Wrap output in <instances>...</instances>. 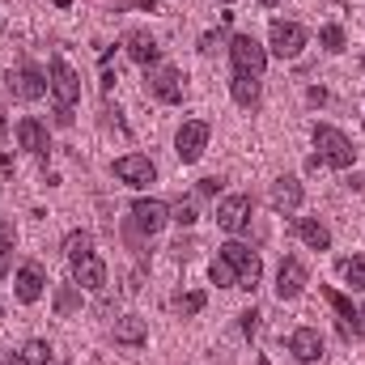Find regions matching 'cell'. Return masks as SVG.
<instances>
[{
    "label": "cell",
    "mask_w": 365,
    "mask_h": 365,
    "mask_svg": "<svg viewBox=\"0 0 365 365\" xmlns=\"http://www.w3.org/2000/svg\"><path fill=\"white\" fill-rule=\"evenodd\" d=\"M314 149H319V158H323L327 166H336V170H349L353 158H357L353 140H349L340 128H331V123H314Z\"/></svg>",
    "instance_id": "obj_1"
},
{
    "label": "cell",
    "mask_w": 365,
    "mask_h": 365,
    "mask_svg": "<svg viewBox=\"0 0 365 365\" xmlns=\"http://www.w3.org/2000/svg\"><path fill=\"white\" fill-rule=\"evenodd\" d=\"M230 60H234V73H238V77H264V68H268V47H264L255 34H234V38H230Z\"/></svg>",
    "instance_id": "obj_2"
},
{
    "label": "cell",
    "mask_w": 365,
    "mask_h": 365,
    "mask_svg": "<svg viewBox=\"0 0 365 365\" xmlns=\"http://www.w3.org/2000/svg\"><path fill=\"white\" fill-rule=\"evenodd\" d=\"M221 259L234 268V276H238V289H255L259 284V276H264V264H259V255L247 247V242H225L221 247Z\"/></svg>",
    "instance_id": "obj_3"
},
{
    "label": "cell",
    "mask_w": 365,
    "mask_h": 365,
    "mask_svg": "<svg viewBox=\"0 0 365 365\" xmlns=\"http://www.w3.org/2000/svg\"><path fill=\"white\" fill-rule=\"evenodd\" d=\"M51 93H56V110H73L81 102V77L73 73V64L64 56H51Z\"/></svg>",
    "instance_id": "obj_4"
},
{
    "label": "cell",
    "mask_w": 365,
    "mask_h": 365,
    "mask_svg": "<svg viewBox=\"0 0 365 365\" xmlns=\"http://www.w3.org/2000/svg\"><path fill=\"white\" fill-rule=\"evenodd\" d=\"M208 132H212V128H208L204 119H187V123H182L179 136H175V153H179V162L191 166V162L204 158V149H208Z\"/></svg>",
    "instance_id": "obj_5"
},
{
    "label": "cell",
    "mask_w": 365,
    "mask_h": 365,
    "mask_svg": "<svg viewBox=\"0 0 365 365\" xmlns=\"http://www.w3.org/2000/svg\"><path fill=\"white\" fill-rule=\"evenodd\" d=\"M268 47H272V56H280V60H297L302 47H306V30H302L297 21H272Z\"/></svg>",
    "instance_id": "obj_6"
},
{
    "label": "cell",
    "mask_w": 365,
    "mask_h": 365,
    "mask_svg": "<svg viewBox=\"0 0 365 365\" xmlns=\"http://www.w3.org/2000/svg\"><path fill=\"white\" fill-rule=\"evenodd\" d=\"M9 93L21 98V102H34V98L47 93V77H43L34 64H17V68L9 73Z\"/></svg>",
    "instance_id": "obj_7"
},
{
    "label": "cell",
    "mask_w": 365,
    "mask_h": 365,
    "mask_svg": "<svg viewBox=\"0 0 365 365\" xmlns=\"http://www.w3.org/2000/svg\"><path fill=\"white\" fill-rule=\"evenodd\" d=\"M247 221H251V195H225L217 204V225L225 234H242Z\"/></svg>",
    "instance_id": "obj_8"
},
{
    "label": "cell",
    "mask_w": 365,
    "mask_h": 365,
    "mask_svg": "<svg viewBox=\"0 0 365 365\" xmlns=\"http://www.w3.org/2000/svg\"><path fill=\"white\" fill-rule=\"evenodd\" d=\"M115 179L128 182V187H149V182L158 179V166L145 153H128V158L115 162Z\"/></svg>",
    "instance_id": "obj_9"
},
{
    "label": "cell",
    "mask_w": 365,
    "mask_h": 365,
    "mask_svg": "<svg viewBox=\"0 0 365 365\" xmlns=\"http://www.w3.org/2000/svg\"><path fill=\"white\" fill-rule=\"evenodd\" d=\"M166 221H170V208H166L162 200H149V195H140V200L132 204V225H136L140 234H158Z\"/></svg>",
    "instance_id": "obj_10"
},
{
    "label": "cell",
    "mask_w": 365,
    "mask_h": 365,
    "mask_svg": "<svg viewBox=\"0 0 365 365\" xmlns=\"http://www.w3.org/2000/svg\"><path fill=\"white\" fill-rule=\"evenodd\" d=\"M306 280H310V276H306V264H302V259H293V255L280 259V272H276V297H280V302H293V297L306 289Z\"/></svg>",
    "instance_id": "obj_11"
},
{
    "label": "cell",
    "mask_w": 365,
    "mask_h": 365,
    "mask_svg": "<svg viewBox=\"0 0 365 365\" xmlns=\"http://www.w3.org/2000/svg\"><path fill=\"white\" fill-rule=\"evenodd\" d=\"M17 302L21 306H34L38 297H43V284H47V272H43V264H34V259H26L21 268H17Z\"/></svg>",
    "instance_id": "obj_12"
},
{
    "label": "cell",
    "mask_w": 365,
    "mask_h": 365,
    "mask_svg": "<svg viewBox=\"0 0 365 365\" xmlns=\"http://www.w3.org/2000/svg\"><path fill=\"white\" fill-rule=\"evenodd\" d=\"M149 90H153V98H162V102H182L187 77H182V68L166 64V68H158V73L149 77Z\"/></svg>",
    "instance_id": "obj_13"
},
{
    "label": "cell",
    "mask_w": 365,
    "mask_h": 365,
    "mask_svg": "<svg viewBox=\"0 0 365 365\" xmlns=\"http://www.w3.org/2000/svg\"><path fill=\"white\" fill-rule=\"evenodd\" d=\"M323 297H327V302H331V310L340 314V336H344V340H357L365 323H361V314L353 310V302H349L340 289H323Z\"/></svg>",
    "instance_id": "obj_14"
},
{
    "label": "cell",
    "mask_w": 365,
    "mask_h": 365,
    "mask_svg": "<svg viewBox=\"0 0 365 365\" xmlns=\"http://www.w3.org/2000/svg\"><path fill=\"white\" fill-rule=\"evenodd\" d=\"M73 284H77V289H90V293H102V289H106V264H102L98 255L77 259V264H73Z\"/></svg>",
    "instance_id": "obj_15"
},
{
    "label": "cell",
    "mask_w": 365,
    "mask_h": 365,
    "mask_svg": "<svg viewBox=\"0 0 365 365\" xmlns=\"http://www.w3.org/2000/svg\"><path fill=\"white\" fill-rule=\"evenodd\" d=\"M302 195H306V191H302V182L289 179V175H284V179H276L272 191H268V200H272L276 212H297V208H302Z\"/></svg>",
    "instance_id": "obj_16"
},
{
    "label": "cell",
    "mask_w": 365,
    "mask_h": 365,
    "mask_svg": "<svg viewBox=\"0 0 365 365\" xmlns=\"http://www.w3.org/2000/svg\"><path fill=\"white\" fill-rule=\"evenodd\" d=\"M123 47H128V56H132L140 68H153V64L162 60V47H158V43H153L145 30H132V34L123 38Z\"/></svg>",
    "instance_id": "obj_17"
},
{
    "label": "cell",
    "mask_w": 365,
    "mask_h": 365,
    "mask_svg": "<svg viewBox=\"0 0 365 365\" xmlns=\"http://www.w3.org/2000/svg\"><path fill=\"white\" fill-rule=\"evenodd\" d=\"M289 353H293L297 361H319V357H323V336H319L314 327H297V331L289 336Z\"/></svg>",
    "instance_id": "obj_18"
},
{
    "label": "cell",
    "mask_w": 365,
    "mask_h": 365,
    "mask_svg": "<svg viewBox=\"0 0 365 365\" xmlns=\"http://www.w3.org/2000/svg\"><path fill=\"white\" fill-rule=\"evenodd\" d=\"M293 234H297L310 251H327V247H331V230H327L323 221H314V217H297V221H293Z\"/></svg>",
    "instance_id": "obj_19"
},
{
    "label": "cell",
    "mask_w": 365,
    "mask_h": 365,
    "mask_svg": "<svg viewBox=\"0 0 365 365\" xmlns=\"http://www.w3.org/2000/svg\"><path fill=\"white\" fill-rule=\"evenodd\" d=\"M145 340H149V323H145L140 314H123V319L115 323V344L136 349V344H145Z\"/></svg>",
    "instance_id": "obj_20"
},
{
    "label": "cell",
    "mask_w": 365,
    "mask_h": 365,
    "mask_svg": "<svg viewBox=\"0 0 365 365\" xmlns=\"http://www.w3.org/2000/svg\"><path fill=\"white\" fill-rule=\"evenodd\" d=\"M17 145L30 149V153H47V149H51L47 128H43L38 119H21V123H17Z\"/></svg>",
    "instance_id": "obj_21"
},
{
    "label": "cell",
    "mask_w": 365,
    "mask_h": 365,
    "mask_svg": "<svg viewBox=\"0 0 365 365\" xmlns=\"http://www.w3.org/2000/svg\"><path fill=\"white\" fill-rule=\"evenodd\" d=\"M230 93H234L238 106H259V77H238V73H234Z\"/></svg>",
    "instance_id": "obj_22"
},
{
    "label": "cell",
    "mask_w": 365,
    "mask_h": 365,
    "mask_svg": "<svg viewBox=\"0 0 365 365\" xmlns=\"http://www.w3.org/2000/svg\"><path fill=\"white\" fill-rule=\"evenodd\" d=\"M64 255H68V264H77V259L93 255V238L86 234V230H73V234L64 238Z\"/></svg>",
    "instance_id": "obj_23"
},
{
    "label": "cell",
    "mask_w": 365,
    "mask_h": 365,
    "mask_svg": "<svg viewBox=\"0 0 365 365\" xmlns=\"http://www.w3.org/2000/svg\"><path fill=\"white\" fill-rule=\"evenodd\" d=\"M51 361H56V353H51L47 340H26V349H21V365H51Z\"/></svg>",
    "instance_id": "obj_24"
},
{
    "label": "cell",
    "mask_w": 365,
    "mask_h": 365,
    "mask_svg": "<svg viewBox=\"0 0 365 365\" xmlns=\"http://www.w3.org/2000/svg\"><path fill=\"white\" fill-rule=\"evenodd\" d=\"M81 310V289L77 284H56V314H73Z\"/></svg>",
    "instance_id": "obj_25"
},
{
    "label": "cell",
    "mask_w": 365,
    "mask_h": 365,
    "mask_svg": "<svg viewBox=\"0 0 365 365\" xmlns=\"http://www.w3.org/2000/svg\"><path fill=\"white\" fill-rule=\"evenodd\" d=\"M208 280H212L217 289H238V276H234V268H230L225 259H212V268H208Z\"/></svg>",
    "instance_id": "obj_26"
},
{
    "label": "cell",
    "mask_w": 365,
    "mask_h": 365,
    "mask_svg": "<svg viewBox=\"0 0 365 365\" xmlns=\"http://www.w3.org/2000/svg\"><path fill=\"white\" fill-rule=\"evenodd\" d=\"M340 272L353 289H365V255H353V259H340Z\"/></svg>",
    "instance_id": "obj_27"
},
{
    "label": "cell",
    "mask_w": 365,
    "mask_h": 365,
    "mask_svg": "<svg viewBox=\"0 0 365 365\" xmlns=\"http://www.w3.org/2000/svg\"><path fill=\"white\" fill-rule=\"evenodd\" d=\"M13 238H17L13 225L0 217V276H9V251H13Z\"/></svg>",
    "instance_id": "obj_28"
},
{
    "label": "cell",
    "mask_w": 365,
    "mask_h": 365,
    "mask_svg": "<svg viewBox=\"0 0 365 365\" xmlns=\"http://www.w3.org/2000/svg\"><path fill=\"white\" fill-rule=\"evenodd\" d=\"M175 306H179V314H182V319H191V314H200V310L208 306V297H204V293L195 289V293H182V297L175 302Z\"/></svg>",
    "instance_id": "obj_29"
},
{
    "label": "cell",
    "mask_w": 365,
    "mask_h": 365,
    "mask_svg": "<svg viewBox=\"0 0 365 365\" xmlns=\"http://www.w3.org/2000/svg\"><path fill=\"white\" fill-rule=\"evenodd\" d=\"M319 43H323L327 51H344V43H349V38H344V30H340V26H323V30H319Z\"/></svg>",
    "instance_id": "obj_30"
},
{
    "label": "cell",
    "mask_w": 365,
    "mask_h": 365,
    "mask_svg": "<svg viewBox=\"0 0 365 365\" xmlns=\"http://www.w3.org/2000/svg\"><path fill=\"white\" fill-rule=\"evenodd\" d=\"M170 221H179V225H195V221H200V212H195V200H179V204L170 208Z\"/></svg>",
    "instance_id": "obj_31"
},
{
    "label": "cell",
    "mask_w": 365,
    "mask_h": 365,
    "mask_svg": "<svg viewBox=\"0 0 365 365\" xmlns=\"http://www.w3.org/2000/svg\"><path fill=\"white\" fill-rule=\"evenodd\" d=\"M255 331H259V310H247V314H242V336L251 340Z\"/></svg>",
    "instance_id": "obj_32"
},
{
    "label": "cell",
    "mask_w": 365,
    "mask_h": 365,
    "mask_svg": "<svg viewBox=\"0 0 365 365\" xmlns=\"http://www.w3.org/2000/svg\"><path fill=\"white\" fill-rule=\"evenodd\" d=\"M217 47H221V34H212V30H208V34H200V51H204V56H208V51H217Z\"/></svg>",
    "instance_id": "obj_33"
},
{
    "label": "cell",
    "mask_w": 365,
    "mask_h": 365,
    "mask_svg": "<svg viewBox=\"0 0 365 365\" xmlns=\"http://www.w3.org/2000/svg\"><path fill=\"white\" fill-rule=\"evenodd\" d=\"M221 191V179H200V195H217Z\"/></svg>",
    "instance_id": "obj_34"
},
{
    "label": "cell",
    "mask_w": 365,
    "mask_h": 365,
    "mask_svg": "<svg viewBox=\"0 0 365 365\" xmlns=\"http://www.w3.org/2000/svg\"><path fill=\"white\" fill-rule=\"evenodd\" d=\"M306 98H310L314 106H323V102H327V90H310V93H306Z\"/></svg>",
    "instance_id": "obj_35"
},
{
    "label": "cell",
    "mask_w": 365,
    "mask_h": 365,
    "mask_svg": "<svg viewBox=\"0 0 365 365\" xmlns=\"http://www.w3.org/2000/svg\"><path fill=\"white\" fill-rule=\"evenodd\" d=\"M4 365H21V353H17V357H13V353H9V357H4Z\"/></svg>",
    "instance_id": "obj_36"
},
{
    "label": "cell",
    "mask_w": 365,
    "mask_h": 365,
    "mask_svg": "<svg viewBox=\"0 0 365 365\" xmlns=\"http://www.w3.org/2000/svg\"><path fill=\"white\" fill-rule=\"evenodd\" d=\"M136 4H140V9H158V0H136Z\"/></svg>",
    "instance_id": "obj_37"
},
{
    "label": "cell",
    "mask_w": 365,
    "mask_h": 365,
    "mask_svg": "<svg viewBox=\"0 0 365 365\" xmlns=\"http://www.w3.org/2000/svg\"><path fill=\"white\" fill-rule=\"evenodd\" d=\"M259 4H276V0H259Z\"/></svg>",
    "instance_id": "obj_38"
},
{
    "label": "cell",
    "mask_w": 365,
    "mask_h": 365,
    "mask_svg": "<svg viewBox=\"0 0 365 365\" xmlns=\"http://www.w3.org/2000/svg\"><path fill=\"white\" fill-rule=\"evenodd\" d=\"M0 314H4V302H0Z\"/></svg>",
    "instance_id": "obj_39"
},
{
    "label": "cell",
    "mask_w": 365,
    "mask_h": 365,
    "mask_svg": "<svg viewBox=\"0 0 365 365\" xmlns=\"http://www.w3.org/2000/svg\"><path fill=\"white\" fill-rule=\"evenodd\" d=\"M221 4H234V0H221Z\"/></svg>",
    "instance_id": "obj_40"
},
{
    "label": "cell",
    "mask_w": 365,
    "mask_h": 365,
    "mask_svg": "<svg viewBox=\"0 0 365 365\" xmlns=\"http://www.w3.org/2000/svg\"><path fill=\"white\" fill-rule=\"evenodd\" d=\"M361 319H365V310H361Z\"/></svg>",
    "instance_id": "obj_41"
},
{
    "label": "cell",
    "mask_w": 365,
    "mask_h": 365,
    "mask_svg": "<svg viewBox=\"0 0 365 365\" xmlns=\"http://www.w3.org/2000/svg\"><path fill=\"white\" fill-rule=\"evenodd\" d=\"M361 68H365V60H361Z\"/></svg>",
    "instance_id": "obj_42"
}]
</instances>
